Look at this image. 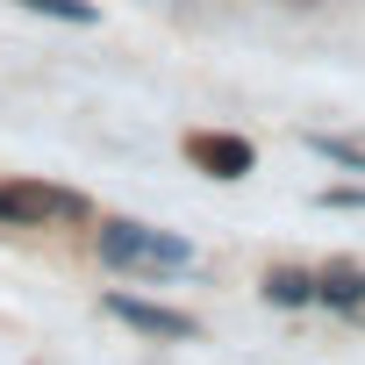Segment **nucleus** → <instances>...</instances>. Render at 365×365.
Segmentation results:
<instances>
[{
	"instance_id": "obj_1",
	"label": "nucleus",
	"mask_w": 365,
	"mask_h": 365,
	"mask_svg": "<svg viewBox=\"0 0 365 365\" xmlns=\"http://www.w3.org/2000/svg\"><path fill=\"white\" fill-rule=\"evenodd\" d=\"M101 258L115 272H179L194 265V244L172 230H143V222H101Z\"/></svg>"
},
{
	"instance_id": "obj_2",
	"label": "nucleus",
	"mask_w": 365,
	"mask_h": 365,
	"mask_svg": "<svg viewBox=\"0 0 365 365\" xmlns=\"http://www.w3.org/2000/svg\"><path fill=\"white\" fill-rule=\"evenodd\" d=\"M86 194L72 187H43V179H8L0 187V222H15V230H43V222H86Z\"/></svg>"
},
{
	"instance_id": "obj_3",
	"label": "nucleus",
	"mask_w": 365,
	"mask_h": 365,
	"mask_svg": "<svg viewBox=\"0 0 365 365\" xmlns=\"http://www.w3.org/2000/svg\"><path fill=\"white\" fill-rule=\"evenodd\" d=\"M108 315L129 322V329H143V336H165V344H194V336H201L194 315H179V308H165V301H136V294H108Z\"/></svg>"
},
{
	"instance_id": "obj_4",
	"label": "nucleus",
	"mask_w": 365,
	"mask_h": 365,
	"mask_svg": "<svg viewBox=\"0 0 365 365\" xmlns=\"http://www.w3.org/2000/svg\"><path fill=\"white\" fill-rule=\"evenodd\" d=\"M187 158H194L208 179H244V172L258 165V150H251L244 136H230V129H201V136H187Z\"/></svg>"
},
{
	"instance_id": "obj_5",
	"label": "nucleus",
	"mask_w": 365,
	"mask_h": 365,
	"mask_svg": "<svg viewBox=\"0 0 365 365\" xmlns=\"http://www.w3.org/2000/svg\"><path fill=\"white\" fill-rule=\"evenodd\" d=\"M315 301L358 315V308H365V272H358V265H322V272H315Z\"/></svg>"
},
{
	"instance_id": "obj_6",
	"label": "nucleus",
	"mask_w": 365,
	"mask_h": 365,
	"mask_svg": "<svg viewBox=\"0 0 365 365\" xmlns=\"http://www.w3.org/2000/svg\"><path fill=\"white\" fill-rule=\"evenodd\" d=\"M265 301H272V308H308V301H315V272L272 265V272H265Z\"/></svg>"
},
{
	"instance_id": "obj_7",
	"label": "nucleus",
	"mask_w": 365,
	"mask_h": 365,
	"mask_svg": "<svg viewBox=\"0 0 365 365\" xmlns=\"http://www.w3.org/2000/svg\"><path fill=\"white\" fill-rule=\"evenodd\" d=\"M308 150H322L329 165H344V172H365V143H344V136H329V129H315L308 136Z\"/></svg>"
},
{
	"instance_id": "obj_8",
	"label": "nucleus",
	"mask_w": 365,
	"mask_h": 365,
	"mask_svg": "<svg viewBox=\"0 0 365 365\" xmlns=\"http://www.w3.org/2000/svg\"><path fill=\"white\" fill-rule=\"evenodd\" d=\"M22 8L29 15H51V22H79V29L93 22V0H22Z\"/></svg>"
},
{
	"instance_id": "obj_9",
	"label": "nucleus",
	"mask_w": 365,
	"mask_h": 365,
	"mask_svg": "<svg viewBox=\"0 0 365 365\" xmlns=\"http://www.w3.org/2000/svg\"><path fill=\"white\" fill-rule=\"evenodd\" d=\"M322 208H365V194L358 187H336V194H322Z\"/></svg>"
}]
</instances>
